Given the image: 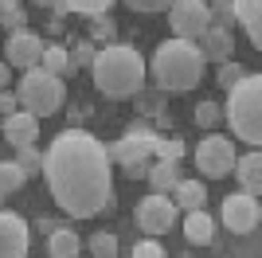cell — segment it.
Masks as SVG:
<instances>
[{"instance_id":"cell-25","label":"cell","mask_w":262,"mask_h":258,"mask_svg":"<svg viewBox=\"0 0 262 258\" xmlns=\"http://www.w3.org/2000/svg\"><path fill=\"white\" fill-rule=\"evenodd\" d=\"M114 35H118V28H114V16H110V12L90 16V35H86L90 43H110Z\"/></svg>"},{"instance_id":"cell-21","label":"cell","mask_w":262,"mask_h":258,"mask_svg":"<svg viewBox=\"0 0 262 258\" xmlns=\"http://www.w3.org/2000/svg\"><path fill=\"white\" fill-rule=\"evenodd\" d=\"M39 71H47V75H55V78H63V82L78 75L75 67H71V55H67V47H55V43H47V47H43Z\"/></svg>"},{"instance_id":"cell-15","label":"cell","mask_w":262,"mask_h":258,"mask_svg":"<svg viewBox=\"0 0 262 258\" xmlns=\"http://www.w3.org/2000/svg\"><path fill=\"white\" fill-rule=\"evenodd\" d=\"M231 8H235V24L247 28V39L262 47V0H231Z\"/></svg>"},{"instance_id":"cell-36","label":"cell","mask_w":262,"mask_h":258,"mask_svg":"<svg viewBox=\"0 0 262 258\" xmlns=\"http://www.w3.org/2000/svg\"><path fill=\"white\" fill-rule=\"evenodd\" d=\"M20 110V102H16V90H0V118H12Z\"/></svg>"},{"instance_id":"cell-13","label":"cell","mask_w":262,"mask_h":258,"mask_svg":"<svg viewBox=\"0 0 262 258\" xmlns=\"http://www.w3.org/2000/svg\"><path fill=\"white\" fill-rule=\"evenodd\" d=\"M0 137L8 141V145H16V149H24V145H35V137H39V118H32V114L16 110L12 118L0 121Z\"/></svg>"},{"instance_id":"cell-26","label":"cell","mask_w":262,"mask_h":258,"mask_svg":"<svg viewBox=\"0 0 262 258\" xmlns=\"http://www.w3.org/2000/svg\"><path fill=\"white\" fill-rule=\"evenodd\" d=\"M86 247H90V258H118V239L110 231H94Z\"/></svg>"},{"instance_id":"cell-23","label":"cell","mask_w":262,"mask_h":258,"mask_svg":"<svg viewBox=\"0 0 262 258\" xmlns=\"http://www.w3.org/2000/svg\"><path fill=\"white\" fill-rule=\"evenodd\" d=\"M24 184H28V176H24V168L16 161H0V192L12 196V192H20Z\"/></svg>"},{"instance_id":"cell-34","label":"cell","mask_w":262,"mask_h":258,"mask_svg":"<svg viewBox=\"0 0 262 258\" xmlns=\"http://www.w3.org/2000/svg\"><path fill=\"white\" fill-rule=\"evenodd\" d=\"M133 258H164V247L157 243V239H149V235H145L141 243L133 247Z\"/></svg>"},{"instance_id":"cell-6","label":"cell","mask_w":262,"mask_h":258,"mask_svg":"<svg viewBox=\"0 0 262 258\" xmlns=\"http://www.w3.org/2000/svg\"><path fill=\"white\" fill-rule=\"evenodd\" d=\"M16 102L32 118H51L67 102V82L47 75V71H24L20 82H16Z\"/></svg>"},{"instance_id":"cell-30","label":"cell","mask_w":262,"mask_h":258,"mask_svg":"<svg viewBox=\"0 0 262 258\" xmlns=\"http://www.w3.org/2000/svg\"><path fill=\"white\" fill-rule=\"evenodd\" d=\"M71 67H75V71H82V67H90L94 63V43L90 39H75V47H71Z\"/></svg>"},{"instance_id":"cell-27","label":"cell","mask_w":262,"mask_h":258,"mask_svg":"<svg viewBox=\"0 0 262 258\" xmlns=\"http://www.w3.org/2000/svg\"><path fill=\"white\" fill-rule=\"evenodd\" d=\"M16 164L24 168V176H39L43 172V153L35 145H24V149H16Z\"/></svg>"},{"instance_id":"cell-33","label":"cell","mask_w":262,"mask_h":258,"mask_svg":"<svg viewBox=\"0 0 262 258\" xmlns=\"http://www.w3.org/2000/svg\"><path fill=\"white\" fill-rule=\"evenodd\" d=\"M133 98H137V110H141V114H161V106H164L161 94H153V90H137Z\"/></svg>"},{"instance_id":"cell-35","label":"cell","mask_w":262,"mask_h":258,"mask_svg":"<svg viewBox=\"0 0 262 258\" xmlns=\"http://www.w3.org/2000/svg\"><path fill=\"white\" fill-rule=\"evenodd\" d=\"M168 4L172 0H125V8L133 12H168Z\"/></svg>"},{"instance_id":"cell-20","label":"cell","mask_w":262,"mask_h":258,"mask_svg":"<svg viewBox=\"0 0 262 258\" xmlns=\"http://www.w3.org/2000/svg\"><path fill=\"white\" fill-rule=\"evenodd\" d=\"M172 204H176V211H200L208 204V188L200 180H180L172 188Z\"/></svg>"},{"instance_id":"cell-19","label":"cell","mask_w":262,"mask_h":258,"mask_svg":"<svg viewBox=\"0 0 262 258\" xmlns=\"http://www.w3.org/2000/svg\"><path fill=\"white\" fill-rule=\"evenodd\" d=\"M145 180H149V188H153V192L168 196L176 184L184 180V176H180V161H153V168H149V176H145Z\"/></svg>"},{"instance_id":"cell-4","label":"cell","mask_w":262,"mask_h":258,"mask_svg":"<svg viewBox=\"0 0 262 258\" xmlns=\"http://www.w3.org/2000/svg\"><path fill=\"white\" fill-rule=\"evenodd\" d=\"M223 118L235 129V137L247 141L251 149H258L262 145V75H247L239 86H231Z\"/></svg>"},{"instance_id":"cell-1","label":"cell","mask_w":262,"mask_h":258,"mask_svg":"<svg viewBox=\"0 0 262 258\" xmlns=\"http://www.w3.org/2000/svg\"><path fill=\"white\" fill-rule=\"evenodd\" d=\"M47 192L71 219H90L102 207H110V157L94 133L86 129H63L43 153Z\"/></svg>"},{"instance_id":"cell-18","label":"cell","mask_w":262,"mask_h":258,"mask_svg":"<svg viewBox=\"0 0 262 258\" xmlns=\"http://www.w3.org/2000/svg\"><path fill=\"white\" fill-rule=\"evenodd\" d=\"M47 254L51 258H82V239L71 227H55L47 235Z\"/></svg>"},{"instance_id":"cell-31","label":"cell","mask_w":262,"mask_h":258,"mask_svg":"<svg viewBox=\"0 0 262 258\" xmlns=\"http://www.w3.org/2000/svg\"><path fill=\"white\" fill-rule=\"evenodd\" d=\"M153 157H157V161H180V157H184V141H164V137H157Z\"/></svg>"},{"instance_id":"cell-39","label":"cell","mask_w":262,"mask_h":258,"mask_svg":"<svg viewBox=\"0 0 262 258\" xmlns=\"http://www.w3.org/2000/svg\"><path fill=\"white\" fill-rule=\"evenodd\" d=\"M16 4H20V0H0V12H4V8H16Z\"/></svg>"},{"instance_id":"cell-9","label":"cell","mask_w":262,"mask_h":258,"mask_svg":"<svg viewBox=\"0 0 262 258\" xmlns=\"http://www.w3.org/2000/svg\"><path fill=\"white\" fill-rule=\"evenodd\" d=\"M208 24H211L208 0H172L168 4V28H172L176 39L196 43L200 35L208 32Z\"/></svg>"},{"instance_id":"cell-17","label":"cell","mask_w":262,"mask_h":258,"mask_svg":"<svg viewBox=\"0 0 262 258\" xmlns=\"http://www.w3.org/2000/svg\"><path fill=\"white\" fill-rule=\"evenodd\" d=\"M184 239L192 247H208L211 239H215V219L204 207L200 211H184Z\"/></svg>"},{"instance_id":"cell-32","label":"cell","mask_w":262,"mask_h":258,"mask_svg":"<svg viewBox=\"0 0 262 258\" xmlns=\"http://www.w3.org/2000/svg\"><path fill=\"white\" fill-rule=\"evenodd\" d=\"M0 24H4V32H20V28H28V16H24V8L16 4V8L0 12Z\"/></svg>"},{"instance_id":"cell-16","label":"cell","mask_w":262,"mask_h":258,"mask_svg":"<svg viewBox=\"0 0 262 258\" xmlns=\"http://www.w3.org/2000/svg\"><path fill=\"white\" fill-rule=\"evenodd\" d=\"M235 176H239V184H243V192H251V196H258L262 192V153L258 149H251L247 157H235Z\"/></svg>"},{"instance_id":"cell-11","label":"cell","mask_w":262,"mask_h":258,"mask_svg":"<svg viewBox=\"0 0 262 258\" xmlns=\"http://www.w3.org/2000/svg\"><path fill=\"white\" fill-rule=\"evenodd\" d=\"M262 223V204L251 192H231L223 200V227L235 235H254Z\"/></svg>"},{"instance_id":"cell-5","label":"cell","mask_w":262,"mask_h":258,"mask_svg":"<svg viewBox=\"0 0 262 258\" xmlns=\"http://www.w3.org/2000/svg\"><path fill=\"white\" fill-rule=\"evenodd\" d=\"M157 137H161V133H153V125L133 121V125L121 133V141L106 145L110 164H121V172H125L129 180H145V176H149V168H153V161H157V157H153Z\"/></svg>"},{"instance_id":"cell-37","label":"cell","mask_w":262,"mask_h":258,"mask_svg":"<svg viewBox=\"0 0 262 258\" xmlns=\"http://www.w3.org/2000/svg\"><path fill=\"white\" fill-rule=\"evenodd\" d=\"M8 82H12V67L0 63V90H8Z\"/></svg>"},{"instance_id":"cell-7","label":"cell","mask_w":262,"mask_h":258,"mask_svg":"<svg viewBox=\"0 0 262 258\" xmlns=\"http://www.w3.org/2000/svg\"><path fill=\"white\" fill-rule=\"evenodd\" d=\"M176 204H172V196H161V192H149L141 196V204H137V211H133V223L141 227L149 239H161L168 235L176 227Z\"/></svg>"},{"instance_id":"cell-28","label":"cell","mask_w":262,"mask_h":258,"mask_svg":"<svg viewBox=\"0 0 262 258\" xmlns=\"http://www.w3.org/2000/svg\"><path fill=\"white\" fill-rule=\"evenodd\" d=\"M208 12H211V24L215 28H235V8H231V0H208Z\"/></svg>"},{"instance_id":"cell-29","label":"cell","mask_w":262,"mask_h":258,"mask_svg":"<svg viewBox=\"0 0 262 258\" xmlns=\"http://www.w3.org/2000/svg\"><path fill=\"white\" fill-rule=\"evenodd\" d=\"M243 78H247V67H239V63H219V71H215V82L223 86V90H231V86H239Z\"/></svg>"},{"instance_id":"cell-8","label":"cell","mask_w":262,"mask_h":258,"mask_svg":"<svg viewBox=\"0 0 262 258\" xmlns=\"http://www.w3.org/2000/svg\"><path fill=\"white\" fill-rule=\"evenodd\" d=\"M235 145H231V137H223V133H208V137L196 145V168L208 176V180H223V176H231V168H235Z\"/></svg>"},{"instance_id":"cell-12","label":"cell","mask_w":262,"mask_h":258,"mask_svg":"<svg viewBox=\"0 0 262 258\" xmlns=\"http://www.w3.org/2000/svg\"><path fill=\"white\" fill-rule=\"evenodd\" d=\"M28 247H32V227L16 211L0 207V258H24Z\"/></svg>"},{"instance_id":"cell-14","label":"cell","mask_w":262,"mask_h":258,"mask_svg":"<svg viewBox=\"0 0 262 258\" xmlns=\"http://www.w3.org/2000/svg\"><path fill=\"white\" fill-rule=\"evenodd\" d=\"M196 47H200V55L208 59V63H227L231 59V51H235V35L227 32V28H215V24H208V32L196 39Z\"/></svg>"},{"instance_id":"cell-2","label":"cell","mask_w":262,"mask_h":258,"mask_svg":"<svg viewBox=\"0 0 262 258\" xmlns=\"http://www.w3.org/2000/svg\"><path fill=\"white\" fill-rule=\"evenodd\" d=\"M94 86H98L106 98H133L137 90H145V59L137 47L129 43H106L102 51H94Z\"/></svg>"},{"instance_id":"cell-41","label":"cell","mask_w":262,"mask_h":258,"mask_svg":"<svg viewBox=\"0 0 262 258\" xmlns=\"http://www.w3.org/2000/svg\"><path fill=\"white\" fill-rule=\"evenodd\" d=\"M0 204H4V192H0Z\"/></svg>"},{"instance_id":"cell-38","label":"cell","mask_w":262,"mask_h":258,"mask_svg":"<svg viewBox=\"0 0 262 258\" xmlns=\"http://www.w3.org/2000/svg\"><path fill=\"white\" fill-rule=\"evenodd\" d=\"M35 231H43V235H51V231H55V219H39V223H35Z\"/></svg>"},{"instance_id":"cell-40","label":"cell","mask_w":262,"mask_h":258,"mask_svg":"<svg viewBox=\"0 0 262 258\" xmlns=\"http://www.w3.org/2000/svg\"><path fill=\"white\" fill-rule=\"evenodd\" d=\"M35 4H47V8H55V4H63V0H35Z\"/></svg>"},{"instance_id":"cell-10","label":"cell","mask_w":262,"mask_h":258,"mask_svg":"<svg viewBox=\"0 0 262 258\" xmlns=\"http://www.w3.org/2000/svg\"><path fill=\"white\" fill-rule=\"evenodd\" d=\"M43 35H35L32 28H20V32H8V39L0 43V51L8 59L12 71H39V59H43Z\"/></svg>"},{"instance_id":"cell-22","label":"cell","mask_w":262,"mask_h":258,"mask_svg":"<svg viewBox=\"0 0 262 258\" xmlns=\"http://www.w3.org/2000/svg\"><path fill=\"white\" fill-rule=\"evenodd\" d=\"M110 4L114 0H63V4H55V16H67V12H78V16H102V12H110Z\"/></svg>"},{"instance_id":"cell-24","label":"cell","mask_w":262,"mask_h":258,"mask_svg":"<svg viewBox=\"0 0 262 258\" xmlns=\"http://www.w3.org/2000/svg\"><path fill=\"white\" fill-rule=\"evenodd\" d=\"M219 121H223V106H219L215 98L196 102V125L200 129H219Z\"/></svg>"},{"instance_id":"cell-3","label":"cell","mask_w":262,"mask_h":258,"mask_svg":"<svg viewBox=\"0 0 262 258\" xmlns=\"http://www.w3.org/2000/svg\"><path fill=\"white\" fill-rule=\"evenodd\" d=\"M208 71V59L200 55L196 43L188 39H164L153 51V82L161 94H184V90H196L200 78Z\"/></svg>"}]
</instances>
